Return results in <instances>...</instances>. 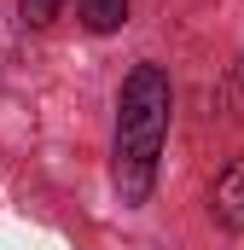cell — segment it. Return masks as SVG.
I'll return each mask as SVG.
<instances>
[{"label": "cell", "mask_w": 244, "mask_h": 250, "mask_svg": "<svg viewBox=\"0 0 244 250\" xmlns=\"http://www.w3.org/2000/svg\"><path fill=\"white\" fill-rule=\"evenodd\" d=\"M209 215L227 227V233H244V157H233L215 187H209Z\"/></svg>", "instance_id": "2"}, {"label": "cell", "mask_w": 244, "mask_h": 250, "mask_svg": "<svg viewBox=\"0 0 244 250\" xmlns=\"http://www.w3.org/2000/svg\"><path fill=\"white\" fill-rule=\"evenodd\" d=\"M175 117V87L163 64H134L117 93V134H111V181L128 209H140L157 187V157Z\"/></svg>", "instance_id": "1"}, {"label": "cell", "mask_w": 244, "mask_h": 250, "mask_svg": "<svg viewBox=\"0 0 244 250\" xmlns=\"http://www.w3.org/2000/svg\"><path fill=\"white\" fill-rule=\"evenodd\" d=\"M59 6H64V0H18V12H23L29 29H47V23L59 18Z\"/></svg>", "instance_id": "4"}, {"label": "cell", "mask_w": 244, "mask_h": 250, "mask_svg": "<svg viewBox=\"0 0 244 250\" xmlns=\"http://www.w3.org/2000/svg\"><path fill=\"white\" fill-rule=\"evenodd\" d=\"M76 12H81V23L93 35H111V29L128 23V0H76Z\"/></svg>", "instance_id": "3"}]
</instances>
